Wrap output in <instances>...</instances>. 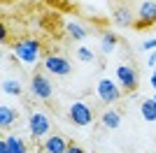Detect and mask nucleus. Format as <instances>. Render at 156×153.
<instances>
[{"mask_svg": "<svg viewBox=\"0 0 156 153\" xmlns=\"http://www.w3.org/2000/svg\"><path fill=\"white\" fill-rule=\"evenodd\" d=\"M142 49H156V39H147V42H142Z\"/></svg>", "mask_w": 156, "mask_h": 153, "instance_id": "20", "label": "nucleus"}, {"mask_svg": "<svg viewBox=\"0 0 156 153\" xmlns=\"http://www.w3.org/2000/svg\"><path fill=\"white\" fill-rule=\"evenodd\" d=\"M65 153H84V148H82V146H77V144H70Z\"/></svg>", "mask_w": 156, "mask_h": 153, "instance_id": "19", "label": "nucleus"}, {"mask_svg": "<svg viewBox=\"0 0 156 153\" xmlns=\"http://www.w3.org/2000/svg\"><path fill=\"white\" fill-rule=\"evenodd\" d=\"M14 56L23 65H35L40 60V42L37 39H16L14 42Z\"/></svg>", "mask_w": 156, "mask_h": 153, "instance_id": "1", "label": "nucleus"}, {"mask_svg": "<svg viewBox=\"0 0 156 153\" xmlns=\"http://www.w3.org/2000/svg\"><path fill=\"white\" fill-rule=\"evenodd\" d=\"M154 100H156V95H154Z\"/></svg>", "mask_w": 156, "mask_h": 153, "instance_id": "24", "label": "nucleus"}, {"mask_svg": "<svg viewBox=\"0 0 156 153\" xmlns=\"http://www.w3.org/2000/svg\"><path fill=\"white\" fill-rule=\"evenodd\" d=\"M112 23L119 25V28H128V25H133V23H135L133 12H130L128 7H114V12H112Z\"/></svg>", "mask_w": 156, "mask_h": 153, "instance_id": "10", "label": "nucleus"}, {"mask_svg": "<svg viewBox=\"0 0 156 153\" xmlns=\"http://www.w3.org/2000/svg\"><path fill=\"white\" fill-rule=\"evenodd\" d=\"M156 21V0H140L137 2V21L135 25H149Z\"/></svg>", "mask_w": 156, "mask_h": 153, "instance_id": "8", "label": "nucleus"}, {"mask_svg": "<svg viewBox=\"0 0 156 153\" xmlns=\"http://www.w3.org/2000/svg\"><path fill=\"white\" fill-rule=\"evenodd\" d=\"M149 83H151V86H154V90H156V72H154V74L149 76Z\"/></svg>", "mask_w": 156, "mask_h": 153, "instance_id": "22", "label": "nucleus"}, {"mask_svg": "<svg viewBox=\"0 0 156 153\" xmlns=\"http://www.w3.org/2000/svg\"><path fill=\"white\" fill-rule=\"evenodd\" d=\"M42 67H44L47 72L56 74V76H68L72 72L70 60L65 56H58V53H47V56L42 58Z\"/></svg>", "mask_w": 156, "mask_h": 153, "instance_id": "4", "label": "nucleus"}, {"mask_svg": "<svg viewBox=\"0 0 156 153\" xmlns=\"http://www.w3.org/2000/svg\"><path fill=\"white\" fill-rule=\"evenodd\" d=\"M0 153H12V151H9V144H7V139L0 141Z\"/></svg>", "mask_w": 156, "mask_h": 153, "instance_id": "21", "label": "nucleus"}, {"mask_svg": "<svg viewBox=\"0 0 156 153\" xmlns=\"http://www.w3.org/2000/svg\"><path fill=\"white\" fill-rule=\"evenodd\" d=\"M68 146H70V141L65 139L63 134L54 132V134H49V137L42 141V153H65Z\"/></svg>", "mask_w": 156, "mask_h": 153, "instance_id": "9", "label": "nucleus"}, {"mask_svg": "<svg viewBox=\"0 0 156 153\" xmlns=\"http://www.w3.org/2000/svg\"><path fill=\"white\" fill-rule=\"evenodd\" d=\"M65 2H70V0H65Z\"/></svg>", "mask_w": 156, "mask_h": 153, "instance_id": "23", "label": "nucleus"}, {"mask_svg": "<svg viewBox=\"0 0 156 153\" xmlns=\"http://www.w3.org/2000/svg\"><path fill=\"white\" fill-rule=\"evenodd\" d=\"M14 121H16V111H14L12 107L2 104V107H0V125H2V127H9Z\"/></svg>", "mask_w": 156, "mask_h": 153, "instance_id": "14", "label": "nucleus"}, {"mask_svg": "<svg viewBox=\"0 0 156 153\" xmlns=\"http://www.w3.org/2000/svg\"><path fill=\"white\" fill-rule=\"evenodd\" d=\"M30 93L37 97V100H49V97H51L54 88H51V81L47 79V74H42V72L33 74V79H30Z\"/></svg>", "mask_w": 156, "mask_h": 153, "instance_id": "6", "label": "nucleus"}, {"mask_svg": "<svg viewBox=\"0 0 156 153\" xmlns=\"http://www.w3.org/2000/svg\"><path fill=\"white\" fill-rule=\"evenodd\" d=\"M117 83L121 90H135L137 88V72L130 65H119L117 67Z\"/></svg>", "mask_w": 156, "mask_h": 153, "instance_id": "7", "label": "nucleus"}, {"mask_svg": "<svg viewBox=\"0 0 156 153\" xmlns=\"http://www.w3.org/2000/svg\"><path fill=\"white\" fill-rule=\"evenodd\" d=\"M65 32H68L70 37H75V39H86V35H89L86 28L79 25L77 21H68V23H65Z\"/></svg>", "mask_w": 156, "mask_h": 153, "instance_id": "13", "label": "nucleus"}, {"mask_svg": "<svg viewBox=\"0 0 156 153\" xmlns=\"http://www.w3.org/2000/svg\"><path fill=\"white\" fill-rule=\"evenodd\" d=\"M114 46H117V37L112 32H103V37H100V51L103 53H112Z\"/></svg>", "mask_w": 156, "mask_h": 153, "instance_id": "15", "label": "nucleus"}, {"mask_svg": "<svg viewBox=\"0 0 156 153\" xmlns=\"http://www.w3.org/2000/svg\"><path fill=\"white\" fill-rule=\"evenodd\" d=\"M100 125L103 127H110V130H117L121 125V114H119L117 109H107L100 114Z\"/></svg>", "mask_w": 156, "mask_h": 153, "instance_id": "11", "label": "nucleus"}, {"mask_svg": "<svg viewBox=\"0 0 156 153\" xmlns=\"http://www.w3.org/2000/svg\"><path fill=\"white\" fill-rule=\"evenodd\" d=\"M140 114H142V118L147 123H154L156 121V100H154V97L142 100V104H140Z\"/></svg>", "mask_w": 156, "mask_h": 153, "instance_id": "12", "label": "nucleus"}, {"mask_svg": "<svg viewBox=\"0 0 156 153\" xmlns=\"http://www.w3.org/2000/svg\"><path fill=\"white\" fill-rule=\"evenodd\" d=\"M2 90H5L7 95H19L21 93V83L16 81V79H7V81L2 83Z\"/></svg>", "mask_w": 156, "mask_h": 153, "instance_id": "17", "label": "nucleus"}, {"mask_svg": "<svg viewBox=\"0 0 156 153\" xmlns=\"http://www.w3.org/2000/svg\"><path fill=\"white\" fill-rule=\"evenodd\" d=\"M77 58L82 60V63H93V60H96V58H93V51L86 49V46H79L77 49Z\"/></svg>", "mask_w": 156, "mask_h": 153, "instance_id": "18", "label": "nucleus"}, {"mask_svg": "<svg viewBox=\"0 0 156 153\" xmlns=\"http://www.w3.org/2000/svg\"><path fill=\"white\" fill-rule=\"evenodd\" d=\"M28 130H30V137L33 139H47L49 132H51V121L44 111H33L28 116Z\"/></svg>", "mask_w": 156, "mask_h": 153, "instance_id": "2", "label": "nucleus"}, {"mask_svg": "<svg viewBox=\"0 0 156 153\" xmlns=\"http://www.w3.org/2000/svg\"><path fill=\"white\" fill-rule=\"evenodd\" d=\"M5 139H7V144H9V151H12V153H26L28 151V148H26V141L19 139V137L9 134V137H5Z\"/></svg>", "mask_w": 156, "mask_h": 153, "instance_id": "16", "label": "nucleus"}, {"mask_svg": "<svg viewBox=\"0 0 156 153\" xmlns=\"http://www.w3.org/2000/svg\"><path fill=\"white\" fill-rule=\"evenodd\" d=\"M96 95L103 104H114V102L121 100V88L112 79H100L98 86H96Z\"/></svg>", "mask_w": 156, "mask_h": 153, "instance_id": "5", "label": "nucleus"}, {"mask_svg": "<svg viewBox=\"0 0 156 153\" xmlns=\"http://www.w3.org/2000/svg\"><path fill=\"white\" fill-rule=\"evenodd\" d=\"M68 118H70V123H75V125H79V127L91 125V123H93V109H91V104L84 102V100L72 102L70 109H68Z\"/></svg>", "mask_w": 156, "mask_h": 153, "instance_id": "3", "label": "nucleus"}]
</instances>
